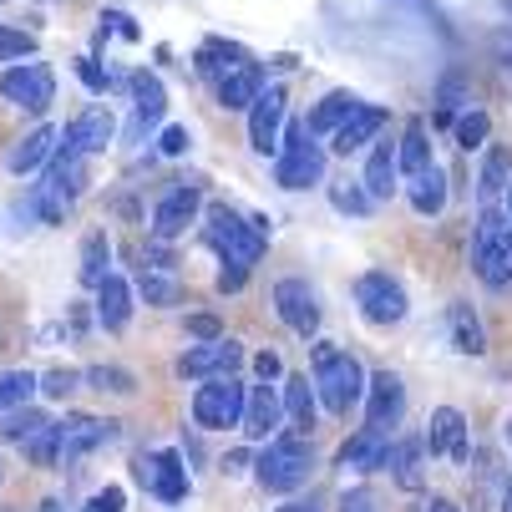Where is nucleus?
Listing matches in <instances>:
<instances>
[{"label":"nucleus","mask_w":512,"mask_h":512,"mask_svg":"<svg viewBox=\"0 0 512 512\" xmlns=\"http://www.w3.org/2000/svg\"><path fill=\"white\" fill-rule=\"evenodd\" d=\"M279 421H284L279 391H274L269 381H259V386H244V416H239V426H244V436H249V442H269V436L279 431Z\"/></svg>","instance_id":"f3484780"},{"label":"nucleus","mask_w":512,"mask_h":512,"mask_svg":"<svg viewBox=\"0 0 512 512\" xmlns=\"http://www.w3.org/2000/svg\"><path fill=\"white\" fill-rule=\"evenodd\" d=\"M188 335H198V340H218V320H213V315H193V320H188Z\"/></svg>","instance_id":"603ef678"},{"label":"nucleus","mask_w":512,"mask_h":512,"mask_svg":"<svg viewBox=\"0 0 512 512\" xmlns=\"http://www.w3.org/2000/svg\"><path fill=\"white\" fill-rule=\"evenodd\" d=\"M330 203L340 208V213H350V218H365V213H371L376 208V198L371 193H365V183H330Z\"/></svg>","instance_id":"4c0bfd02"},{"label":"nucleus","mask_w":512,"mask_h":512,"mask_svg":"<svg viewBox=\"0 0 512 512\" xmlns=\"http://www.w3.org/2000/svg\"><path fill=\"white\" fill-rule=\"evenodd\" d=\"M122 507H127V492H122V487H107V492H97L82 512H122Z\"/></svg>","instance_id":"a18cd8bd"},{"label":"nucleus","mask_w":512,"mask_h":512,"mask_svg":"<svg viewBox=\"0 0 512 512\" xmlns=\"http://www.w3.org/2000/svg\"><path fill=\"white\" fill-rule=\"evenodd\" d=\"M87 188V168H82V153H61L56 168L46 173V183L36 188V203H41V218H61L71 198H82Z\"/></svg>","instance_id":"f8f14e48"},{"label":"nucleus","mask_w":512,"mask_h":512,"mask_svg":"<svg viewBox=\"0 0 512 512\" xmlns=\"http://www.w3.org/2000/svg\"><path fill=\"white\" fill-rule=\"evenodd\" d=\"M279 127H284V87H264L249 102V142L254 153H279Z\"/></svg>","instance_id":"dca6fc26"},{"label":"nucleus","mask_w":512,"mask_h":512,"mask_svg":"<svg viewBox=\"0 0 512 512\" xmlns=\"http://www.w3.org/2000/svg\"><path fill=\"white\" fill-rule=\"evenodd\" d=\"M46 426H51V416H46V411H36V406L26 401V406L6 411V421H0V442H6V447H31Z\"/></svg>","instance_id":"cd10ccee"},{"label":"nucleus","mask_w":512,"mask_h":512,"mask_svg":"<svg viewBox=\"0 0 512 512\" xmlns=\"http://www.w3.org/2000/svg\"><path fill=\"white\" fill-rule=\"evenodd\" d=\"M41 512H61V502H56V497H46V502H41Z\"/></svg>","instance_id":"13d9d810"},{"label":"nucleus","mask_w":512,"mask_h":512,"mask_svg":"<svg viewBox=\"0 0 512 512\" xmlns=\"http://www.w3.org/2000/svg\"><path fill=\"white\" fill-rule=\"evenodd\" d=\"M102 26H112V31H117V36H127V41H137V36H142V31H137V21H132V16H122V11H107V16H102Z\"/></svg>","instance_id":"3c124183"},{"label":"nucleus","mask_w":512,"mask_h":512,"mask_svg":"<svg viewBox=\"0 0 512 512\" xmlns=\"http://www.w3.org/2000/svg\"><path fill=\"white\" fill-rule=\"evenodd\" d=\"M279 406H284L289 421H295V431H315V391H310V376H289Z\"/></svg>","instance_id":"2f4dec72"},{"label":"nucleus","mask_w":512,"mask_h":512,"mask_svg":"<svg viewBox=\"0 0 512 512\" xmlns=\"http://www.w3.org/2000/svg\"><path fill=\"white\" fill-rule=\"evenodd\" d=\"M0 97L11 107H26V112H46L51 97H56V77L46 61H26V66H6L0 77Z\"/></svg>","instance_id":"1a4fd4ad"},{"label":"nucleus","mask_w":512,"mask_h":512,"mask_svg":"<svg viewBox=\"0 0 512 512\" xmlns=\"http://www.w3.org/2000/svg\"><path fill=\"white\" fill-rule=\"evenodd\" d=\"M340 512H376V492L371 487H350L340 497Z\"/></svg>","instance_id":"49530a36"},{"label":"nucleus","mask_w":512,"mask_h":512,"mask_svg":"<svg viewBox=\"0 0 512 512\" xmlns=\"http://www.w3.org/2000/svg\"><path fill=\"white\" fill-rule=\"evenodd\" d=\"M447 335H452V350H457V355H482V350H487L482 320H477L467 305H452V310H447Z\"/></svg>","instance_id":"7c9ffc66"},{"label":"nucleus","mask_w":512,"mask_h":512,"mask_svg":"<svg viewBox=\"0 0 512 512\" xmlns=\"http://www.w3.org/2000/svg\"><path fill=\"white\" fill-rule=\"evenodd\" d=\"M426 512H462V507H457L452 497H431V502H426Z\"/></svg>","instance_id":"864d4df0"},{"label":"nucleus","mask_w":512,"mask_h":512,"mask_svg":"<svg viewBox=\"0 0 512 512\" xmlns=\"http://www.w3.org/2000/svg\"><path fill=\"white\" fill-rule=\"evenodd\" d=\"M127 320H132V289H127V279L107 274L97 284V325L117 335V330H127Z\"/></svg>","instance_id":"393cba45"},{"label":"nucleus","mask_w":512,"mask_h":512,"mask_svg":"<svg viewBox=\"0 0 512 512\" xmlns=\"http://www.w3.org/2000/svg\"><path fill=\"white\" fill-rule=\"evenodd\" d=\"M193 416L208 431H229L244 416V381L239 376H208L203 391H193Z\"/></svg>","instance_id":"0eeeda50"},{"label":"nucleus","mask_w":512,"mask_h":512,"mask_svg":"<svg viewBox=\"0 0 512 512\" xmlns=\"http://www.w3.org/2000/svg\"><path fill=\"white\" fill-rule=\"evenodd\" d=\"M274 178L289 193H305V188L325 183V148H315V132L305 122H295L284 132L279 153H274Z\"/></svg>","instance_id":"7ed1b4c3"},{"label":"nucleus","mask_w":512,"mask_h":512,"mask_svg":"<svg viewBox=\"0 0 512 512\" xmlns=\"http://www.w3.org/2000/svg\"><path fill=\"white\" fill-rule=\"evenodd\" d=\"M411 208L421 218H436V213L447 208V173L436 168V163H426L421 173H411Z\"/></svg>","instance_id":"a878e982"},{"label":"nucleus","mask_w":512,"mask_h":512,"mask_svg":"<svg viewBox=\"0 0 512 512\" xmlns=\"http://www.w3.org/2000/svg\"><path fill=\"white\" fill-rule=\"evenodd\" d=\"M507 234H512L507 213H502V208H482L477 234H472V264H477V274H482V284H487V289H502V284L512 279Z\"/></svg>","instance_id":"39448f33"},{"label":"nucleus","mask_w":512,"mask_h":512,"mask_svg":"<svg viewBox=\"0 0 512 512\" xmlns=\"http://www.w3.org/2000/svg\"><path fill=\"white\" fill-rule=\"evenodd\" d=\"M502 198H507V224H512V178H507V188H502Z\"/></svg>","instance_id":"4d7b16f0"},{"label":"nucleus","mask_w":512,"mask_h":512,"mask_svg":"<svg viewBox=\"0 0 512 512\" xmlns=\"http://www.w3.org/2000/svg\"><path fill=\"white\" fill-rule=\"evenodd\" d=\"M381 127H386V112L360 102V107L335 127V153H340V158H350V153H360V148H371V142L381 137Z\"/></svg>","instance_id":"b1692460"},{"label":"nucleus","mask_w":512,"mask_h":512,"mask_svg":"<svg viewBox=\"0 0 512 512\" xmlns=\"http://www.w3.org/2000/svg\"><path fill=\"white\" fill-rule=\"evenodd\" d=\"M264 239H269V224H249V218L239 208H229V203H208V213H203V244L224 264L254 269L259 254H264Z\"/></svg>","instance_id":"f257e3e1"},{"label":"nucleus","mask_w":512,"mask_h":512,"mask_svg":"<svg viewBox=\"0 0 512 512\" xmlns=\"http://www.w3.org/2000/svg\"><path fill=\"white\" fill-rule=\"evenodd\" d=\"M0 482H6V467H0Z\"/></svg>","instance_id":"680f3d73"},{"label":"nucleus","mask_w":512,"mask_h":512,"mask_svg":"<svg viewBox=\"0 0 512 512\" xmlns=\"http://www.w3.org/2000/svg\"><path fill=\"white\" fill-rule=\"evenodd\" d=\"M355 107H360V102H355L350 92H330V97H325V102L310 112V122H305V127H310V132H335V127H340V122L355 112Z\"/></svg>","instance_id":"c9c22d12"},{"label":"nucleus","mask_w":512,"mask_h":512,"mask_svg":"<svg viewBox=\"0 0 512 512\" xmlns=\"http://www.w3.org/2000/svg\"><path fill=\"white\" fill-rule=\"evenodd\" d=\"M244 279H249V269H244V264H224V274H218V289H224V295H239Z\"/></svg>","instance_id":"09e8293b"},{"label":"nucleus","mask_w":512,"mask_h":512,"mask_svg":"<svg viewBox=\"0 0 512 512\" xmlns=\"http://www.w3.org/2000/svg\"><path fill=\"white\" fill-rule=\"evenodd\" d=\"M315 396L325 401V411L335 416H350L365 396V371H360V360L345 355L340 345L320 340L315 345Z\"/></svg>","instance_id":"f03ea898"},{"label":"nucleus","mask_w":512,"mask_h":512,"mask_svg":"<svg viewBox=\"0 0 512 512\" xmlns=\"http://www.w3.org/2000/svg\"><path fill=\"white\" fill-rule=\"evenodd\" d=\"M87 381H92L97 391H112V396H132V391H137V381H132L127 371H117V365H92Z\"/></svg>","instance_id":"a19ab883"},{"label":"nucleus","mask_w":512,"mask_h":512,"mask_svg":"<svg viewBox=\"0 0 512 512\" xmlns=\"http://www.w3.org/2000/svg\"><path fill=\"white\" fill-rule=\"evenodd\" d=\"M355 305L371 325H401L406 320V289L386 269H371L355 279Z\"/></svg>","instance_id":"6e6552de"},{"label":"nucleus","mask_w":512,"mask_h":512,"mask_svg":"<svg viewBox=\"0 0 512 512\" xmlns=\"http://www.w3.org/2000/svg\"><path fill=\"white\" fill-rule=\"evenodd\" d=\"M56 142H61V132H56V127H36V132L21 142V148L6 158V168H11V173H36V168L56 153Z\"/></svg>","instance_id":"c85d7f7f"},{"label":"nucleus","mask_w":512,"mask_h":512,"mask_svg":"<svg viewBox=\"0 0 512 512\" xmlns=\"http://www.w3.org/2000/svg\"><path fill=\"white\" fill-rule=\"evenodd\" d=\"M365 426L371 431H396L401 426V416H406V386H401V376L396 371H376L371 381H365Z\"/></svg>","instance_id":"9b49d317"},{"label":"nucleus","mask_w":512,"mask_h":512,"mask_svg":"<svg viewBox=\"0 0 512 512\" xmlns=\"http://www.w3.org/2000/svg\"><path fill=\"white\" fill-rule=\"evenodd\" d=\"M386 447H391V436L365 426V431H355L350 442L340 447L335 467H340V472H381V467H386Z\"/></svg>","instance_id":"5701e85b"},{"label":"nucleus","mask_w":512,"mask_h":512,"mask_svg":"<svg viewBox=\"0 0 512 512\" xmlns=\"http://www.w3.org/2000/svg\"><path fill=\"white\" fill-rule=\"evenodd\" d=\"M77 381H82L77 371H46V376L36 381V391H41V396H51V401H66L71 391H77Z\"/></svg>","instance_id":"37998d69"},{"label":"nucleus","mask_w":512,"mask_h":512,"mask_svg":"<svg viewBox=\"0 0 512 512\" xmlns=\"http://www.w3.org/2000/svg\"><path fill=\"white\" fill-rule=\"evenodd\" d=\"M386 467H391V482L401 492H421L426 487V447L421 436H396L386 447Z\"/></svg>","instance_id":"412c9836"},{"label":"nucleus","mask_w":512,"mask_h":512,"mask_svg":"<svg viewBox=\"0 0 512 512\" xmlns=\"http://www.w3.org/2000/svg\"><path fill=\"white\" fill-rule=\"evenodd\" d=\"M396 178H401L396 142H376L371 158H365V193H371V198H391L396 193Z\"/></svg>","instance_id":"bb28decb"},{"label":"nucleus","mask_w":512,"mask_h":512,"mask_svg":"<svg viewBox=\"0 0 512 512\" xmlns=\"http://www.w3.org/2000/svg\"><path fill=\"white\" fill-rule=\"evenodd\" d=\"M168 117V92L153 71H137L132 77V137H142L148 127H163Z\"/></svg>","instance_id":"aec40b11"},{"label":"nucleus","mask_w":512,"mask_h":512,"mask_svg":"<svg viewBox=\"0 0 512 512\" xmlns=\"http://www.w3.org/2000/svg\"><path fill=\"white\" fill-rule=\"evenodd\" d=\"M31 396H36V376L31 371H6V376H0V416L26 406Z\"/></svg>","instance_id":"58836bf2"},{"label":"nucleus","mask_w":512,"mask_h":512,"mask_svg":"<svg viewBox=\"0 0 512 512\" xmlns=\"http://www.w3.org/2000/svg\"><path fill=\"white\" fill-rule=\"evenodd\" d=\"M77 77H82V82H87L92 92H107V71H102V66L92 61V56H82V61H77Z\"/></svg>","instance_id":"de8ad7c7"},{"label":"nucleus","mask_w":512,"mask_h":512,"mask_svg":"<svg viewBox=\"0 0 512 512\" xmlns=\"http://www.w3.org/2000/svg\"><path fill=\"white\" fill-rule=\"evenodd\" d=\"M315 472V452L305 436H269V447L259 452V487L264 492H295Z\"/></svg>","instance_id":"20e7f679"},{"label":"nucleus","mask_w":512,"mask_h":512,"mask_svg":"<svg viewBox=\"0 0 512 512\" xmlns=\"http://www.w3.org/2000/svg\"><path fill=\"white\" fill-rule=\"evenodd\" d=\"M431 163V137H426V122H406V137L396 142V168L401 173H421Z\"/></svg>","instance_id":"72a5a7b5"},{"label":"nucleus","mask_w":512,"mask_h":512,"mask_svg":"<svg viewBox=\"0 0 512 512\" xmlns=\"http://www.w3.org/2000/svg\"><path fill=\"white\" fill-rule=\"evenodd\" d=\"M244 365V345L239 340H208L198 350H188L178 360V376L183 381H208V376H234Z\"/></svg>","instance_id":"4468645a"},{"label":"nucleus","mask_w":512,"mask_h":512,"mask_svg":"<svg viewBox=\"0 0 512 512\" xmlns=\"http://www.w3.org/2000/svg\"><path fill=\"white\" fill-rule=\"evenodd\" d=\"M137 482L148 487L158 502H183L188 497V467L178 452H148L137 457Z\"/></svg>","instance_id":"ddd939ff"},{"label":"nucleus","mask_w":512,"mask_h":512,"mask_svg":"<svg viewBox=\"0 0 512 512\" xmlns=\"http://www.w3.org/2000/svg\"><path fill=\"white\" fill-rule=\"evenodd\" d=\"M507 442H512V421H507Z\"/></svg>","instance_id":"052dcab7"},{"label":"nucleus","mask_w":512,"mask_h":512,"mask_svg":"<svg viewBox=\"0 0 512 512\" xmlns=\"http://www.w3.org/2000/svg\"><path fill=\"white\" fill-rule=\"evenodd\" d=\"M117 442V421H102V416H87V411H71L61 421H51V447H56V462H82L87 452Z\"/></svg>","instance_id":"423d86ee"},{"label":"nucleus","mask_w":512,"mask_h":512,"mask_svg":"<svg viewBox=\"0 0 512 512\" xmlns=\"http://www.w3.org/2000/svg\"><path fill=\"white\" fill-rule=\"evenodd\" d=\"M158 153H168V158H178V153H188V127H163V137H158Z\"/></svg>","instance_id":"c03bdc74"},{"label":"nucleus","mask_w":512,"mask_h":512,"mask_svg":"<svg viewBox=\"0 0 512 512\" xmlns=\"http://www.w3.org/2000/svg\"><path fill=\"white\" fill-rule=\"evenodd\" d=\"M269 82H264V71L244 56V61H234L224 77H218V107H229V112H244L259 92H264Z\"/></svg>","instance_id":"4be33fe9"},{"label":"nucleus","mask_w":512,"mask_h":512,"mask_svg":"<svg viewBox=\"0 0 512 512\" xmlns=\"http://www.w3.org/2000/svg\"><path fill=\"white\" fill-rule=\"evenodd\" d=\"M254 371H259V381H279V376H284V365H279L274 350H259V355H254Z\"/></svg>","instance_id":"8fccbe9b"},{"label":"nucleus","mask_w":512,"mask_h":512,"mask_svg":"<svg viewBox=\"0 0 512 512\" xmlns=\"http://www.w3.org/2000/svg\"><path fill=\"white\" fill-rule=\"evenodd\" d=\"M507 178H512L507 148H487V158H482V168H477V198H482V208H497Z\"/></svg>","instance_id":"c756f323"},{"label":"nucleus","mask_w":512,"mask_h":512,"mask_svg":"<svg viewBox=\"0 0 512 512\" xmlns=\"http://www.w3.org/2000/svg\"><path fill=\"white\" fill-rule=\"evenodd\" d=\"M117 137V117L107 112V107H87L77 122H66V132H61V142H66V153H102L107 142Z\"/></svg>","instance_id":"a211bd4d"},{"label":"nucleus","mask_w":512,"mask_h":512,"mask_svg":"<svg viewBox=\"0 0 512 512\" xmlns=\"http://www.w3.org/2000/svg\"><path fill=\"white\" fill-rule=\"evenodd\" d=\"M107 274H112V244H107V234H92V239L82 244V269H77V279H82L87 289H97Z\"/></svg>","instance_id":"f704fd0d"},{"label":"nucleus","mask_w":512,"mask_h":512,"mask_svg":"<svg viewBox=\"0 0 512 512\" xmlns=\"http://www.w3.org/2000/svg\"><path fill=\"white\" fill-rule=\"evenodd\" d=\"M502 512H512V477L502 482Z\"/></svg>","instance_id":"6e6d98bb"},{"label":"nucleus","mask_w":512,"mask_h":512,"mask_svg":"<svg viewBox=\"0 0 512 512\" xmlns=\"http://www.w3.org/2000/svg\"><path fill=\"white\" fill-rule=\"evenodd\" d=\"M229 61H244V51L229 46V41H208V46L198 51V71H203V77H224Z\"/></svg>","instance_id":"ea45409f"},{"label":"nucleus","mask_w":512,"mask_h":512,"mask_svg":"<svg viewBox=\"0 0 512 512\" xmlns=\"http://www.w3.org/2000/svg\"><path fill=\"white\" fill-rule=\"evenodd\" d=\"M507 259H512V234H507Z\"/></svg>","instance_id":"bf43d9fd"},{"label":"nucleus","mask_w":512,"mask_h":512,"mask_svg":"<svg viewBox=\"0 0 512 512\" xmlns=\"http://www.w3.org/2000/svg\"><path fill=\"white\" fill-rule=\"evenodd\" d=\"M137 295L148 300V305H178V300H183V284H178L168 269L142 264V269H137Z\"/></svg>","instance_id":"473e14b6"},{"label":"nucleus","mask_w":512,"mask_h":512,"mask_svg":"<svg viewBox=\"0 0 512 512\" xmlns=\"http://www.w3.org/2000/svg\"><path fill=\"white\" fill-rule=\"evenodd\" d=\"M487 132H492V117H487L482 107H467V112L457 117V148H462V153L487 148Z\"/></svg>","instance_id":"e433bc0d"},{"label":"nucleus","mask_w":512,"mask_h":512,"mask_svg":"<svg viewBox=\"0 0 512 512\" xmlns=\"http://www.w3.org/2000/svg\"><path fill=\"white\" fill-rule=\"evenodd\" d=\"M36 56V36H26L21 26H0V61H26Z\"/></svg>","instance_id":"79ce46f5"},{"label":"nucleus","mask_w":512,"mask_h":512,"mask_svg":"<svg viewBox=\"0 0 512 512\" xmlns=\"http://www.w3.org/2000/svg\"><path fill=\"white\" fill-rule=\"evenodd\" d=\"M193 213H198V188L193 183H168V193L153 208V234L158 239H178L193 224Z\"/></svg>","instance_id":"6ab92c4d"},{"label":"nucleus","mask_w":512,"mask_h":512,"mask_svg":"<svg viewBox=\"0 0 512 512\" xmlns=\"http://www.w3.org/2000/svg\"><path fill=\"white\" fill-rule=\"evenodd\" d=\"M421 447H426L431 457H447V462L467 467V462H472V442H467V416H462L457 406H436V411H431V421H426V436H421Z\"/></svg>","instance_id":"9d476101"},{"label":"nucleus","mask_w":512,"mask_h":512,"mask_svg":"<svg viewBox=\"0 0 512 512\" xmlns=\"http://www.w3.org/2000/svg\"><path fill=\"white\" fill-rule=\"evenodd\" d=\"M279 512H320V507H315V502H284Z\"/></svg>","instance_id":"5fc2aeb1"},{"label":"nucleus","mask_w":512,"mask_h":512,"mask_svg":"<svg viewBox=\"0 0 512 512\" xmlns=\"http://www.w3.org/2000/svg\"><path fill=\"white\" fill-rule=\"evenodd\" d=\"M274 310L295 335H315L320 330V300H315V289L305 279H279L274 284Z\"/></svg>","instance_id":"2eb2a0df"}]
</instances>
